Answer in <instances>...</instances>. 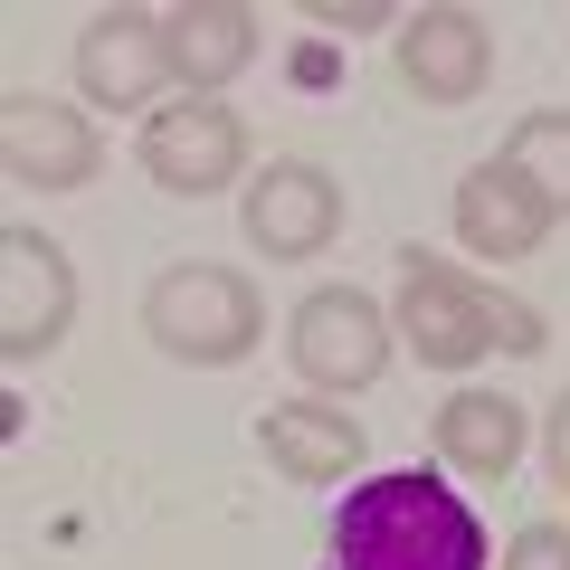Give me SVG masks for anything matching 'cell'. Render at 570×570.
I'll return each instance as SVG.
<instances>
[{"instance_id": "1", "label": "cell", "mask_w": 570, "mask_h": 570, "mask_svg": "<svg viewBox=\"0 0 570 570\" xmlns=\"http://www.w3.org/2000/svg\"><path fill=\"white\" fill-rule=\"evenodd\" d=\"M333 570H485V523L428 466H390V475L343 494Z\"/></svg>"}, {"instance_id": "2", "label": "cell", "mask_w": 570, "mask_h": 570, "mask_svg": "<svg viewBox=\"0 0 570 570\" xmlns=\"http://www.w3.org/2000/svg\"><path fill=\"white\" fill-rule=\"evenodd\" d=\"M400 343L438 371H466L475 352H542V314L513 305L504 285L409 247L400 257Z\"/></svg>"}, {"instance_id": "3", "label": "cell", "mask_w": 570, "mask_h": 570, "mask_svg": "<svg viewBox=\"0 0 570 570\" xmlns=\"http://www.w3.org/2000/svg\"><path fill=\"white\" fill-rule=\"evenodd\" d=\"M142 333L171 352V362H200V371H228L257 352L266 333V305H257V285L238 276V266H163L153 276V295H142Z\"/></svg>"}, {"instance_id": "4", "label": "cell", "mask_w": 570, "mask_h": 570, "mask_svg": "<svg viewBox=\"0 0 570 570\" xmlns=\"http://www.w3.org/2000/svg\"><path fill=\"white\" fill-rule=\"evenodd\" d=\"M77 324V266L39 228H0V362L29 371L67 343Z\"/></svg>"}, {"instance_id": "5", "label": "cell", "mask_w": 570, "mask_h": 570, "mask_svg": "<svg viewBox=\"0 0 570 570\" xmlns=\"http://www.w3.org/2000/svg\"><path fill=\"white\" fill-rule=\"evenodd\" d=\"M247 171V124L219 96H181L163 115H142V181L171 200H209Z\"/></svg>"}, {"instance_id": "6", "label": "cell", "mask_w": 570, "mask_h": 570, "mask_svg": "<svg viewBox=\"0 0 570 570\" xmlns=\"http://www.w3.org/2000/svg\"><path fill=\"white\" fill-rule=\"evenodd\" d=\"M295 371H305L314 390H371L390 371V343H400V333H390V314L371 305L362 285H314L305 305H295Z\"/></svg>"}, {"instance_id": "7", "label": "cell", "mask_w": 570, "mask_h": 570, "mask_svg": "<svg viewBox=\"0 0 570 570\" xmlns=\"http://www.w3.org/2000/svg\"><path fill=\"white\" fill-rule=\"evenodd\" d=\"M238 219H247V247H257V257L305 266V257H324V247L343 238V181L314 171V163H266L257 181H247Z\"/></svg>"}, {"instance_id": "8", "label": "cell", "mask_w": 570, "mask_h": 570, "mask_svg": "<svg viewBox=\"0 0 570 570\" xmlns=\"http://www.w3.org/2000/svg\"><path fill=\"white\" fill-rule=\"evenodd\" d=\"M0 171L20 190H86L105 171V142L58 96H10L0 105Z\"/></svg>"}, {"instance_id": "9", "label": "cell", "mask_w": 570, "mask_h": 570, "mask_svg": "<svg viewBox=\"0 0 570 570\" xmlns=\"http://www.w3.org/2000/svg\"><path fill=\"white\" fill-rule=\"evenodd\" d=\"M494 77V29L475 10H409L400 20V86L419 105H475Z\"/></svg>"}, {"instance_id": "10", "label": "cell", "mask_w": 570, "mask_h": 570, "mask_svg": "<svg viewBox=\"0 0 570 570\" xmlns=\"http://www.w3.org/2000/svg\"><path fill=\"white\" fill-rule=\"evenodd\" d=\"M171 77V29L153 20V10H105V20H86L77 39V86L105 105V115H134V105H153V86Z\"/></svg>"}, {"instance_id": "11", "label": "cell", "mask_w": 570, "mask_h": 570, "mask_svg": "<svg viewBox=\"0 0 570 570\" xmlns=\"http://www.w3.org/2000/svg\"><path fill=\"white\" fill-rule=\"evenodd\" d=\"M456 238H466L475 257L513 266V257H532V247L551 238V200H542L513 163H485V171L456 181Z\"/></svg>"}, {"instance_id": "12", "label": "cell", "mask_w": 570, "mask_h": 570, "mask_svg": "<svg viewBox=\"0 0 570 570\" xmlns=\"http://www.w3.org/2000/svg\"><path fill=\"white\" fill-rule=\"evenodd\" d=\"M257 448H266V466L285 485H343L362 466V419H343L324 400H276L257 419Z\"/></svg>"}, {"instance_id": "13", "label": "cell", "mask_w": 570, "mask_h": 570, "mask_svg": "<svg viewBox=\"0 0 570 570\" xmlns=\"http://www.w3.org/2000/svg\"><path fill=\"white\" fill-rule=\"evenodd\" d=\"M163 29H171V77H181L190 96L247 77V58H257V10H247V0H181Z\"/></svg>"}, {"instance_id": "14", "label": "cell", "mask_w": 570, "mask_h": 570, "mask_svg": "<svg viewBox=\"0 0 570 570\" xmlns=\"http://www.w3.org/2000/svg\"><path fill=\"white\" fill-rule=\"evenodd\" d=\"M438 456L456 475H475V485H504L523 466V400H504V390H456L438 409Z\"/></svg>"}, {"instance_id": "15", "label": "cell", "mask_w": 570, "mask_h": 570, "mask_svg": "<svg viewBox=\"0 0 570 570\" xmlns=\"http://www.w3.org/2000/svg\"><path fill=\"white\" fill-rule=\"evenodd\" d=\"M504 163H513V171H523V181L551 200V219H570V115H561V105H542V115L513 124Z\"/></svg>"}, {"instance_id": "16", "label": "cell", "mask_w": 570, "mask_h": 570, "mask_svg": "<svg viewBox=\"0 0 570 570\" xmlns=\"http://www.w3.org/2000/svg\"><path fill=\"white\" fill-rule=\"evenodd\" d=\"M314 29H343V39H371V29H400V10L390 0H305Z\"/></svg>"}, {"instance_id": "17", "label": "cell", "mask_w": 570, "mask_h": 570, "mask_svg": "<svg viewBox=\"0 0 570 570\" xmlns=\"http://www.w3.org/2000/svg\"><path fill=\"white\" fill-rule=\"evenodd\" d=\"M504 570H570V523H523L504 551Z\"/></svg>"}, {"instance_id": "18", "label": "cell", "mask_w": 570, "mask_h": 570, "mask_svg": "<svg viewBox=\"0 0 570 570\" xmlns=\"http://www.w3.org/2000/svg\"><path fill=\"white\" fill-rule=\"evenodd\" d=\"M551 485L570 494V390L551 400Z\"/></svg>"}]
</instances>
